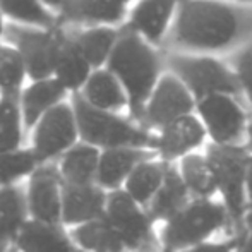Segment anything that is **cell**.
I'll use <instances>...</instances> for the list:
<instances>
[{
    "mask_svg": "<svg viewBox=\"0 0 252 252\" xmlns=\"http://www.w3.org/2000/svg\"><path fill=\"white\" fill-rule=\"evenodd\" d=\"M127 0H67L57 12L59 26H124L127 17Z\"/></svg>",
    "mask_w": 252,
    "mask_h": 252,
    "instance_id": "15",
    "label": "cell"
},
{
    "mask_svg": "<svg viewBox=\"0 0 252 252\" xmlns=\"http://www.w3.org/2000/svg\"><path fill=\"white\" fill-rule=\"evenodd\" d=\"M120 33H122V26H93L72 31L77 47L86 57L93 70L106 67L120 40Z\"/></svg>",
    "mask_w": 252,
    "mask_h": 252,
    "instance_id": "25",
    "label": "cell"
},
{
    "mask_svg": "<svg viewBox=\"0 0 252 252\" xmlns=\"http://www.w3.org/2000/svg\"><path fill=\"white\" fill-rule=\"evenodd\" d=\"M221 230L233 233L225 204L220 199H192L159 226V240L163 252H180L211 242Z\"/></svg>",
    "mask_w": 252,
    "mask_h": 252,
    "instance_id": "4",
    "label": "cell"
},
{
    "mask_svg": "<svg viewBox=\"0 0 252 252\" xmlns=\"http://www.w3.org/2000/svg\"><path fill=\"white\" fill-rule=\"evenodd\" d=\"M31 150L36 155L40 165L57 163L72 146L79 143V127L72 103L63 101L50 110L33 127Z\"/></svg>",
    "mask_w": 252,
    "mask_h": 252,
    "instance_id": "10",
    "label": "cell"
},
{
    "mask_svg": "<svg viewBox=\"0 0 252 252\" xmlns=\"http://www.w3.org/2000/svg\"><path fill=\"white\" fill-rule=\"evenodd\" d=\"M70 237L83 252H126L119 235L106 218L70 228Z\"/></svg>",
    "mask_w": 252,
    "mask_h": 252,
    "instance_id": "28",
    "label": "cell"
},
{
    "mask_svg": "<svg viewBox=\"0 0 252 252\" xmlns=\"http://www.w3.org/2000/svg\"><path fill=\"white\" fill-rule=\"evenodd\" d=\"M79 93L91 106L103 112L120 113L124 110L129 112V98L126 90L106 67L93 70Z\"/></svg>",
    "mask_w": 252,
    "mask_h": 252,
    "instance_id": "21",
    "label": "cell"
},
{
    "mask_svg": "<svg viewBox=\"0 0 252 252\" xmlns=\"http://www.w3.org/2000/svg\"><path fill=\"white\" fill-rule=\"evenodd\" d=\"M24 120L21 112L19 94L0 96V153L16 151L23 148Z\"/></svg>",
    "mask_w": 252,
    "mask_h": 252,
    "instance_id": "30",
    "label": "cell"
},
{
    "mask_svg": "<svg viewBox=\"0 0 252 252\" xmlns=\"http://www.w3.org/2000/svg\"><path fill=\"white\" fill-rule=\"evenodd\" d=\"M101 151L90 144L79 143L72 146L57 161L60 179L67 186H88L96 184Z\"/></svg>",
    "mask_w": 252,
    "mask_h": 252,
    "instance_id": "23",
    "label": "cell"
},
{
    "mask_svg": "<svg viewBox=\"0 0 252 252\" xmlns=\"http://www.w3.org/2000/svg\"><path fill=\"white\" fill-rule=\"evenodd\" d=\"M156 156V151L148 148H115L101 151L96 184L106 192L122 190L130 173L143 161Z\"/></svg>",
    "mask_w": 252,
    "mask_h": 252,
    "instance_id": "17",
    "label": "cell"
},
{
    "mask_svg": "<svg viewBox=\"0 0 252 252\" xmlns=\"http://www.w3.org/2000/svg\"><path fill=\"white\" fill-rule=\"evenodd\" d=\"M24 187L30 220L41 223H62L63 182L57 163L40 165Z\"/></svg>",
    "mask_w": 252,
    "mask_h": 252,
    "instance_id": "12",
    "label": "cell"
},
{
    "mask_svg": "<svg viewBox=\"0 0 252 252\" xmlns=\"http://www.w3.org/2000/svg\"><path fill=\"white\" fill-rule=\"evenodd\" d=\"M12 249L16 252H83L62 223L30 221L17 235Z\"/></svg>",
    "mask_w": 252,
    "mask_h": 252,
    "instance_id": "18",
    "label": "cell"
},
{
    "mask_svg": "<svg viewBox=\"0 0 252 252\" xmlns=\"http://www.w3.org/2000/svg\"><path fill=\"white\" fill-rule=\"evenodd\" d=\"M228 3H239V5H252V0H221Z\"/></svg>",
    "mask_w": 252,
    "mask_h": 252,
    "instance_id": "40",
    "label": "cell"
},
{
    "mask_svg": "<svg viewBox=\"0 0 252 252\" xmlns=\"http://www.w3.org/2000/svg\"><path fill=\"white\" fill-rule=\"evenodd\" d=\"M105 218L119 235L126 252H163L158 223L126 190L108 192Z\"/></svg>",
    "mask_w": 252,
    "mask_h": 252,
    "instance_id": "7",
    "label": "cell"
},
{
    "mask_svg": "<svg viewBox=\"0 0 252 252\" xmlns=\"http://www.w3.org/2000/svg\"><path fill=\"white\" fill-rule=\"evenodd\" d=\"M177 166L192 199H218L215 173L204 153H192L180 159Z\"/></svg>",
    "mask_w": 252,
    "mask_h": 252,
    "instance_id": "27",
    "label": "cell"
},
{
    "mask_svg": "<svg viewBox=\"0 0 252 252\" xmlns=\"http://www.w3.org/2000/svg\"><path fill=\"white\" fill-rule=\"evenodd\" d=\"M252 220V156L249 161V172H247V225Z\"/></svg>",
    "mask_w": 252,
    "mask_h": 252,
    "instance_id": "35",
    "label": "cell"
},
{
    "mask_svg": "<svg viewBox=\"0 0 252 252\" xmlns=\"http://www.w3.org/2000/svg\"><path fill=\"white\" fill-rule=\"evenodd\" d=\"M40 166L36 155L31 148L0 153V189L21 186L24 179H30Z\"/></svg>",
    "mask_w": 252,
    "mask_h": 252,
    "instance_id": "31",
    "label": "cell"
},
{
    "mask_svg": "<svg viewBox=\"0 0 252 252\" xmlns=\"http://www.w3.org/2000/svg\"><path fill=\"white\" fill-rule=\"evenodd\" d=\"M69 94V91L55 77L43 81H33L31 84H28L19 94L21 112H23L26 130H33V127L50 110H53L60 103L67 101Z\"/></svg>",
    "mask_w": 252,
    "mask_h": 252,
    "instance_id": "19",
    "label": "cell"
},
{
    "mask_svg": "<svg viewBox=\"0 0 252 252\" xmlns=\"http://www.w3.org/2000/svg\"><path fill=\"white\" fill-rule=\"evenodd\" d=\"M225 62L235 74L246 105L252 108V41L226 55Z\"/></svg>",
    "mask_w": 252,
    "mask_h": 252,
    "instance_id": "33",
    "label": "cell"
},
{
    "mask_svg": "<svg viewBox=\"0 0 252 252\" xmlns=\"http://www.w3.org/2000/svg\"><path fill=\"white\" fill-rule=\"evenodd\" d=\"M168 166L170 163L159 159L158 156L146 159L130 173L122 190H126L137 204L148 208L151 204V201L155 199V196L158 194V190L161 189L166 172H168Z\"/></svg>",
    "mask_w": 252,
    "mask_h": 252,
    "instance_id": "26",
    "label": "cell"
},
{
    "mask_svg": "<svg viewBox=\"0 0 252 252\" xmlns=\"http://www.w3.org/2000/svg\"><path fill=\"white\" fill-rule=\"evenodd\" d=\"M190 201H192V196L180 177L179 166L177 163H170L161 189L158 190V194L146 209L150 211L151 218L161 226L163 223L170 221L173 216L179 215Z\"/></svg>",
    "mask_w": 252,
    "mask_h": 252,
    "instance_id": "24",
    "label": "cell"
},
{
    "mask_svg": "<svg viewBox=\"0 0 252 252\" xmlns=\"http://www.w3.org/2000/svg\"><path fill=\"white\" fill-rule=\"evenodd\" d=\"M28 69L21 53L9 43H0V96L2 94H21Z\"/></svg>",
    "mask_w": 252,
    "mask_h": 252,
    "instance_id": "32",
    "label": "cell"
},
{
    "mask_svg": "<svg viewBox=\"0 0 252 252\" xmlns=\"http://www.w3.org/2000/svg\"><path fill=\"white\" fill-rule=\"evenodd\" d=\"M155 134V151L158 158L166 163H179L209 143L204 126L196 113L168 124Z\"/></svg>",
    "mask_w": 252,
    "mask_h": 252,
    "instance_id": "13",
    "label": "cell"
},
{
    "mask_svg": "<svg viewBox=\"0 0 252 252\" xmlns=\"http://www.w3.org/2000/svg\"><path fill=\"white\" fill-rule=\"evenodd\" d=\"M106 69L124 86L129 98V117L139 124L151 93L166 72L163 52L144 41L129 28L122 26L120 40Z\"/></svg>",
    "mask_w": 252,
    "mask_h": 252,
    "instance_id": "2",
    "label": "cell"
},
{
    "mask_svg": "<svg viewBox=\"0 0 252 252\" xmlns=\"http://www.w3.org/2000/svg\"><path fill=\"white\" fill-rule=\"evenodd\" d=\"M0 14L12 24L40 30L59 28L57 16L41 0H0Z\"/></svg>",
    "mask_w": 252,
    "mask_h": 252,
    "instance_id": "29",
    "label": "cell"
},
{
    "mask_svg": "<svg viewBox=\"0 0 252 252\" xmlns=\"http://www.w3.org/2000/svg\"><path fill=\"white\" fill-rule=\"evenodd\" d=\"M28 221L30 211L24 184L0 189V252L14 246Z\"/></svg>",
    "mask_w": 252,
    "mask_h": 252,
    "instance_id": "22",
    "label": "cell"
},
{
    "mask_svg": "<svg viewBox=\"0 0 252 252\" xmlns=\"http://www.w3.org/2000/svg\"><path fill=\"white\" fill-rule=\"evenodd\" d=\"M244 146L249 150V153H252V115L249 120V126H247V136H246V144Z\"/></svg>",
    "mask_w": 252,
    "mask_h": 252,
    "instance_id": "38",
    "label": "cell"
},
{
    "mask_svg": "<svg viewBox=\"0 0 252 252\" xmlns=\"http://www.w3.org/2000/svg\"><path fill=\"white\" fill-rule=\"evenodd\" d=\"M41 2H43L50 10H57V12H59V10L65 5L67 0H41Z\"/></svg>",
    "mask_w": 252,
    "mask_h": 252,
    "instance_id": "37",
    "label": "cell"
},
{
    "mask_svg": "<svg viewBox=\"0 0 252 252\" xmlns=\"http://www.w3.org/2000/svg\"><path fill=\"white\" fill-rule=\"evenodd\" d=\"M93 74V67L79 50L72 31L63 30L62 41H60L59 55L55 62L53 77L69 91L70 94L79 93Z\"/></svg>",
    "mask_w": 252,
    "mask_h": 252,
    "instance_id": "20",
    "label": "cell"
},
{
    "mask_svg": "<svg viewBox=\"0 0 252 252\" xmlns=\"http://www.w3.org/2000/svg\"><path fill=\"white\" fill-rule=\"evenodd\" d=\"M179 5L180 0H137L124 26L161 50Z\"/></svg>",
    "mask_w": 252,
    "mask_h": 252,
    "instance_id": "14",
    "label": "cell"
},
{
    "mask_svg": "<svg viewBox=\"0 0 252 252\" xmlns=\"http://www.w3.org/2000/svg\"><path fill=\"white\" fill-rule=\"evenodd\" d=\"M244 242V235H228L223 240H211V242L201 244L197 247L180 252H240Z\"/></svg>",
    "mask_w": 252,
    "mask_h": 252,
    "instance_id": "34",
    "label": "cell"
},
{
    "mask_svg": "<svg viewBox=\"0 0 252 252\" xmlns=\"http://www.w3.org/2000/svg\"><path fill=\"white\" fill-rule=\"evenodd\" d=\"M63 28L40 30V28L7 24L3 41L21 53L28 69V79L43 81L53 77L55 62L62 41Z\"/></svg>",
    "mask_w": 252,
    "mask_h": 252,
    "instance_id": "9",
    "label": "cell"
},
{
    "mask_svg": "<svg viewBox=\"0 0 252 252\" xmlns=\"http://www.w3.org/2000/svg\"><path fill=\"white\" fill-rule=\"evenodd\" d=\"M163 57L166 72L179 77L196 101L211 94H230L244 101L235 74L221 57L175 52H163Z\"/></svg>",
    "mask_w": 252,
    "mask_h": 252,
    "instance_id": "6",
    "label": "cell"
},
{
    "mask_svg": "<svg viewBox=\"0 0 252 252\" xmlns=\"http://www.w3.org/2000/svg\"><path fill=\"white\" fill-rule=\"evenodd\" d=\"M204 155L215 173L218 199L228 211L235 235L247 230V172L252 153L246 146L206 144Z\"/></svg>",
    "mask_w": 252,
    "mask_h": 252,
    "instance_id": "5",
    "label": "cell"
},
{
    "mask_svg": "<svg viewBox=\"0 0 252 252\" xmlns=\"http://www.w3.org/2000/svg\"><path fill=\"white\" fill-rule=\"evenodd\" d=\"M5 26H7V24L3 23V16L0 14V43H3V34H5Z\"/></svg>",
    "mask_w": 252,
    "mask_h": 252,
    "instance_id": "39",
    "label": "cell"
},
{
    "mask_svg": "<svg viewBox=\"0 0 252 252\" xmlns=\"http://www.w3.org/2000/svg\"><path fill=\"white\" fill-rule=\"evenodd\" d=\"M240 252H252V220L247 225L246 230V237H244L242 247H240Z\"/></svg>",
    "mask_w": 252,
    "mask_h": 252,
    "instance_id": "36",
    "label": "cell"
},
{
    "mask_svg": "<svg viewBox=\"0 0 252 252\" xmlns=\"http://www.w3.org/2000/svg\"><path fill=\"white\" fill-rule=\"evenodd\" d=\"M252 41V5L180 0L161 52L225 59Z\"/></svg>",
    "mask_w": 252,
    "mask_h": 252,
    "instance_id": "1",
    "label": "cell"
},
{
    "mask_svg": "<svg viewBox=\"0 0 252 252\" xmlns=\"http://www.w3.org/2000/svg\"><path fill=\"white\" fill-rule=\"evenodd\" d=\"M108 192L98 184L88 186H67L63 184L62 225L76 228L84 223L105 218Z\"/></svg>",
    "mask_w": 252,
    "mask_h": 252,
    "instance_id": "16",
    "label": "cell"
},
{
    "mask_svg": "<svg viewBox=\"0 0 252 252\" xmlns=\"http://www.w3.org/2000/svg\"><path fill=\"white\" fill-rule=\"evenodd\" d=\"M127 2H137V0H127Z\"/></svg>",
    "mask_w": 252,
    "mask_h": 252,
    "instance_id": "41",
    "label": "cell"
},
{
    "mask_svg": "<svg viewBox=\"0 0 252 252\" xmlns=\"http://www.w3.org/2000/svg\"><path fill=\"white\" fill-rule=\"evenodd\" d=\"M196 98L179 77L165 72L144 106L139 124L151 132H158L168 124L196 113Z\"/></svg>",
    "mask_w": 252,
    "mask_h": 252,
    "instance_id": "11",
    "label": "cell"
},
{
    "mask_svg": "<svg viewBox=\"0 0 252 252\" xmlns=\"http://www.w3.org/2000/svg\"><path fill=\"white\" fill-rule=\"evenodd\" d=\"M208 141L218 146H244L251 115L246 101L230 94H211L196 103Z\"/></svg>",
    "mask_w": 252,
    "mask_h": 252,
    "instance_id": "8",
    "label": "cell"
},
{
    "mask_svg": "<svg viewBox=\"0 0 252 252\" xmlns=\"http://www.w3.org/2000/svg\"><path fill=\"white\" fill-rule=\"evenodd\" d=\"M74 113H76L79 139L100 151L115 148H148L155 150L156 134L134 122L130 117L120 113L103 112L81 96V93L70 94Z\"/></svg>",
    "mask_w": 252,
    "mask_h": 252,
    "instance_id": "3",
    "label": "cell"
}]
</instances>
